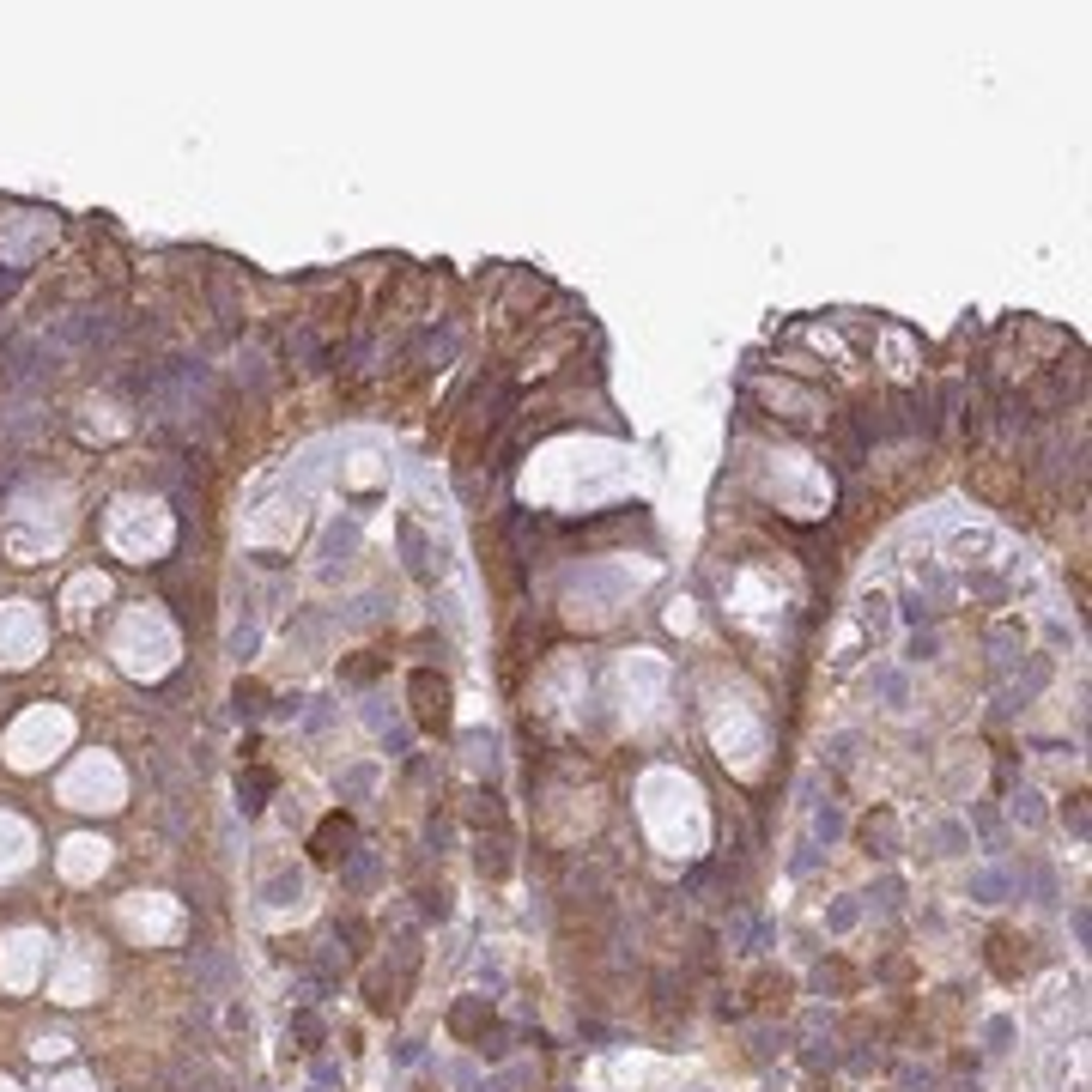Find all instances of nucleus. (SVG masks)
<instances>
[{"instance_id":"20e7f679","label":"nucleus","mask_w":1092,"mask_h":1092,"mask_svg":"<svg viewBox=\"0 0 1092 1092\" xmlns=\"http://www.w3.org/2000/svg\"><path fill=\"white\" fill-rule=\"evenodd\" d=\"M261 704V686H237V711H255Z\"/></svg>"},{"instance_id":"f257e3e1","label":"nucleus","mask_w":1092,"mask_h":1092,"mask_svg":"<svg viewBox=\"0 0 1092 1092\" xmlns=\"http://www.w3.org/2000/svg\"><path fill=\"white\" fill-rule=\"evenodd\" d=\"M353 844H359V825H353L347 813H328V819H322V832L310 838V856H316L322 868H334V862H347V856H353Z\"/></svg>"},{"instance_id":"f03ea898","label":"nucleus","mask_w":1092,"mask_h":1092,"mask_svg":"<svg viewBox=\"0 0 1092 1092\" xmlns=\"http://www.w3.org/2000/svg\"><path fill=\"white\" fill-rule=\"evenodd\" d=\"M413 704H419L426 728H449V686L437 674H413Z\"/></svg>"},{"instance_id":"7ed1b4c3","label":"nucleus","mask_w":1092,"mask_h":1092,"mask_svg":"<svg viewBox=\"0 0 1092 1092\" xmlns=\"http://www.w3.org/2000/svg\"><path fill=\"white\" fill-rule=\"evenodd\" d=\"M268 790H274V771H249V777H243V807H261Z\"/></svg>"}]
</instances>
